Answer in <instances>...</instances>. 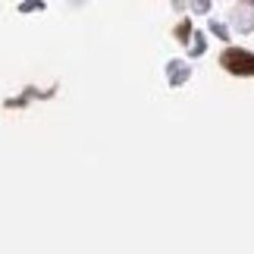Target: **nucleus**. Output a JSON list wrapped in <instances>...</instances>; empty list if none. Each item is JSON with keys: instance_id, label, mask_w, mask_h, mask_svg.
<instances>
[{"instance_id": "obj_1", "label": "nucleus", "mask_w": 254, "mask_h": 254, "mask_svg": "<svg viewBox=\"0 0 254 254\" xmlns=\"http://www.w3.org/2000/svg\"><path fill=\"white\" fill-rule=\"evenodd\" d=\"M223 60H226V66H232V63H248V66H239L236 72H254V57H248V54H236V51H229L226 57H223Z\"/></svg>"}]
</instances>
